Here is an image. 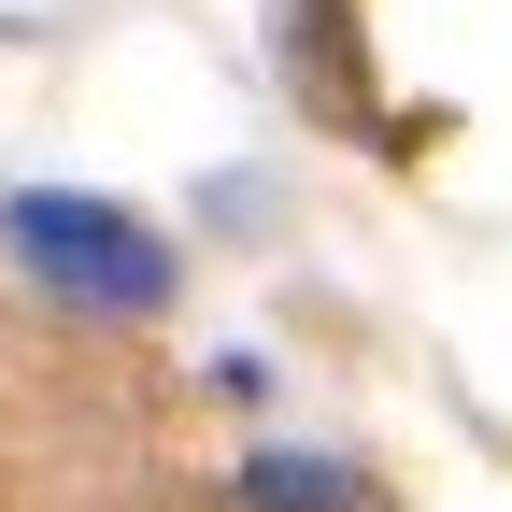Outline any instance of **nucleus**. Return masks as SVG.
I'll use <instances>...</instances> for the list:
<instances>
[{
    "mask_svg": "<svg viewBox=\"0 0 512 512\" xmlns=\"http://www.w3.org/2000/svg\"><path fill=\"white\" fill-rule=\"evenodd\" d=\"M15 256L57 299H86V313H157L171 299V242L143 214H114V200H72V185H29L15 200Z\"/></svg>",
    "mask_w": 512,
    "mask_h": 512,
    "instance_id": "obj_1",
    "label": "nucleus"
},
{
    "mask_svg": "<svg viewBox=\"0 0 512 512\" xmlns=\"http://www.w3.org/2000/svg\"><path fill=\"white\" fill-rule=\"evenodd\" d=\"M242 498H256V512H384V498H370L356 470H328V456H256Z\"/></svg>",
    "mask_w": 512,
    "mask_h": 512,
    "instance_id": "obj_2",
    "label": "nucleus"
}]
</instances>
